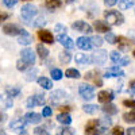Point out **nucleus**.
<instances>
[{
    "label": "nucleus",
    "mask_w": 135,
    "mask_h": 135,
    "mask_svg": "<svg viewBox=\"0 0 135 135\" xmlns=\"http://www.w3.org/2000/svg\"><path fill=\"white\" fill-rule=\"evenodd\" d=\"M38 37L43 43H53L54 42V37L49 30H39L38 31Z\"/></svg>",
    "instance_id": "14"
},
{
    "label": "nucleus",
    "mask_w": 135,
    "mask_h": 135,
    "mask_svg": "<svg viewBox=\"0 0 135 135\" xmlns=\"http://www.w3.org/2000/svg\"><path fill=\"white\" fill-rule=\"evenodd\" d=\"M14 105L12 97H9L7 93H2L0 95V109H8Z\"/></svg>",
    "instance_id": "12"
},
{
    "label": "nucleus",
    "mask_w": 135,
    "mask_h": 135,
    "mask_svg": "<svg viewBox=\"0 0 135 135\" xmlns=\"http://www.w3.org/2000/svg\"><path fill=\"white\" fill-rule=\"evenodd\" d=\"M27 108H32V107H35L37 104H35V100H34V96H31V97H28L27 99Z\"/></svg>",
    "instance_id": "49"
},
{
    "label": "nucleus",
    "mask_w": 135,
    "mask_h": 135,
    "mask_svg": "<svg viewBox=\"0 0 135 135\" xmlns=\"http://www.w3.org/2000/svg\"><path fill=\"white\" fill-rule=\"evenodd\" d=\"M91 39V43H92V46H96V47H100L101 45H103V38L96 35V37H92V38H89Z\"/></svg>",
    "instance_id": "34"
},
{
    "label": "nucleus",
    "mask_w": 135,
    "mask_h": 135,
    "mask_svg": "<svg viewBox=\"0 0 135 135\" xmlns=\"http://www.w3.org/2000/svg\"><path fill=\"white\" fill-rule=\"evenodd\" d=\"M72 28L76 30V31L84 32V34H91L92 32V27L89 26L86 22H84V20H76L74 23L72 25Z\"/></svg>",
    "instance_id": "8"
},
{
    "label": "nucleus",
    "mask_w": 135,
    "mask_h": 135,
    "mask_svg": "<svg viewBox=\"0 0 135 135\" xmlns=\"http://www.w3.org/2000/svg\"><path fill=\"white\" fill-rule=\"evenodd\" d=\"M116 43L119 45L120 50H128L130 47V39H127L126 37H116Z\"/></svg>",
    "instance_id": "22"
},
{
    "label": "nucleus",
    "mask_w": 135,
    "mask_h": 135,
    "mask_svg": "<svg viewBox=\"0 0 135 135\" xmlns=\"http://www.w3.org/2000/svg\"><path fill=\"white\" fill-rule=\"evenodd\" d=\"M6 93L9 96V97H16L19 93H20V89L19 88H7V91H6Z\"/></svg>",
    "instance_id": "33"
},
{
    "label": "nucleus",
    "mask_w": 135,
    "mask_h": 135,
    "mask_svg": "<svg viewBox=\"0 0 135 135\" xmlns=\"http://www.w3.org/2000/svg\"><path fill=\"white\" fill-rule=\"evenodd\" d=\"M3 3H4V6H6V7L12 8V7H15V6H16L18 0H3Z\"/></svg>",
    "instance_id": "45"
},
{
    "label": "nucleus",
    "mask_w": 135,
    "mask_h": 135,
    "mask_svg": "<svg viewBox=\"0 0 135 135\" xmlns=\"http://www.w3.org/2000/svg\"><path fill=\"white\" fill-rule=\"evenodd\" d=\"M0 135H6V132L4 131H0Z\"/></svg>",
    "instance_id": "56"
},
{
    "label": "nucleus",
    "mask_w": 135,
    "mask_h": 135,
    "mask_svg": "<svg viewBox=\"0 0 135 135\" xmlns=\"http://www.w3.org/2000/svg\"><path fill=\"white\" fill-rule=\"evenodd\" d=\"M74 0H65V3H68V4H70V3H73Z\"/></svg>",
    "instance_id": "55"
},
{
    "label": "nucleus",
    "mask_w": 135,
    "mask_h": 135,
    "mask_svg": "<svg viewBox=\"0 0 135 135\" xmlns=\"http://www.w3.org/2000/svg\"><path fill=\"white\" fill-rule=\"evenodd\" d=\"M20 135H27V134H26V132H22V134H20Z\"/></svg>",
    "instance_id": "57"
},
{
    "label": "nucleus",
    "mask_w": 135,
    "mask_h": 135,
    "mask_svg": "<svg viewBox=\"0 0 135 135\" xmlns=\"http://www.w3.org/2000/svg\"><path fill=\"white\" fill-rule=\"evenodd\" d=\"M72 60V54L69 51H61L60 53V61L62 64H69Z\"/></svg>",
    "instance_id": "29"
},
{
    "label": "nucleus",
    "mask_w": 135,
    "mask_h": 135,
    "mask_svg": "<svg viewBox=\"0 0 135 135\" xmlns=\"http://www.w3.org/2000/svg\"><path fill=\"white\" fill-rule=\"evenodd\" d=\"M112 135H124V130L120 126H115L114 130H112Z\"/></svg>",
    "instance_id": "44"
},
{
    "label": "nucleus",
    "mask_w": 135,
    "mask_h": 135,
    "mask_svg": "<svg viewBox=\"0 0 135 135\" xmlns=\"http://www.w3.org/2000/svg\"><path fill=\"white\" fill-rule=\"evenodd\" d=\"M16 68H18V70H22V72H23V70H26L27 68H28V65H27L23 60H19V61L16 62Z\"/></svg>",
    "instance_id": "40"
},
{
    "label": "nucleus",
    "mask_w": 135,
    "mask_h": 135,
    "mask_svg": "<svg viewBox=\"0 0 135 135\" xmlns=\"http://www.w3.org/2000/svg\"><path fill=\"white\" fill-rule=\"evenodd\" d=\"M114 92H111V91H100L99 92V95H97V100L100 101V103H104V104H107V103H109V101L114 99Z\"/></svg>",
    "instance_id": "15"
},
{
    "label": "nucleus",
    "mask_w": 135,
    "mask_h": 135,
    "mask_svg": "<svg viewBox=\"0 0 135 135\" xmlns=\"http://www.w3.org/2000/svg\"><path fill=\"white\" fill-rule=\"evenodd\" d=\"M51 114H53V111H51V108H50V107H43L42 116H45V118H49V116H51Z\"/></svg>",
    "instance_id": "46"
},
{
    "label": "nucleus",
    "mask_w": 135,
    "mask_h": 135,
    "mask_svg": "<svg viewBox=\"0 0 135 135\" xmlns=\"http://www.w3.org/2000/svg\"><path fill=\"white\" fill-rule=\"evenodd\" d=\"M34 100H35V104H37V105H43L45 101H46V99H45V95H42V93H37L35 96H34Z\"/></svg>",
    "instance_id": "35"
},
{
    "label": "nucleus",
    "mask_w": 135,
    "mask_h": 135,
    "mask_svg": "<svg viewBox=\"0 0 135 135\" xmlns=\"http://www.w3.org/2000/svg\"><path fill=\"white\" fill-rule=\"evenodd\" d=\"M105 132V128L100 127L99 120H91L85 127V135H100Z\"/></svg>",
    "instance_id": "3"
},
{
    "label": "nucleus",
    "mask_w": 135,
    "mask_h": 135,
    "mask_svg": "<svg viewBox=\"0 0 135 135\" xmlns=\"http://www.w3.org/2000/svg\"><path fill=\"white\" fill-rule=\"evenodd\" d=\"M34 135H50L47 132V130H45L43 127H37L34 130Z\"/></svg>",
    "instance_id": "43"
},
{
    "label": "nucleus",
    "mask_w": 135,
    "mask_h": 135,
    "mask_svg": "<svg viewBox=\"0 0 135 135\" xmlns=\"http://www.w3.org/2000/svg\"><path fill=\"white\" fill-rule=\"evenodd\" d=\"M58 135H74V131L69 127H61L58 130Z\"/></svg>",
    "instance_id": "36"
},
{
    "label": "nucleus",
    "mask_w": 135,
    "mask_h": 135,
    "mask_svg": "<svg viewBox=\"0 0 135 135\" xmlns=\"http://www.w3.org/2000/svg\"><path fill=\"white\" fill-rule=\"evenodd\" d=\"M105 41L111 45H115L116 43V35L114 32H107V35H105Z\"/></svg>",
    "instance_id": "38"
},
{
    "label": "nucleus",
    "mask_w": 135,
    "mask_h": 135,
    "mask_svg": "<svg viewBox=\"0 0 135 135\" xmlns=\"http://www.w3.org/2000/svg\"><path fill=\"white\" fill-rule=\"evenodd\" d=\"M66 100H68V93L65 91H62V89H55L50 95V101L54 105H61Z\"/></svg>",
    "instance_id": "4"
},
{
    "label": "nucleus",
    "mask_w": 135,
    "mask_h": 135,
    "mask_svg": "<svg viewBox=\"0 0 135 135\" xmlns=\"http://www.w3.org/2000/svg\"><path fill=\"white\" fill-rule=\"evenodd\" d=\"M4 119H6V115L0 112V122H4Z\"/></svg>",
    "instance_id": "54"
},
{
    "label": "nucleus",
    "mask_w": 135,
    "mask_h": 135,
    "mask_svg": "<svg viewBox=\"0 0 135 135\" xmlns=\"http://www.w3.org/2000/svg\"><path fill=\"white\" fill-rule=\"evenodd\" d=\"M8 18H9V14L3 12V11H0V23H2V22H4L6 19H8Z\"/></svg>",
    "instance_id": "50"
},
{
    "label": "nucleus",
    "mask_w": 135,
    "mask_h": 135,
    "mask_svg": "<svg viewBox=\"0 0 135 135\" xmlns=\"http://www.w3.org/2000/svg\"><path fill=\"white\" fill-rule=\"evenodd\" d=\"M123 120H124L126 123H134L135 122V114H134V111L126 112V114L123 115Z\"/></svg>",
    "instance_id": "32"
},
{
    "label": "nucleus",
    "mask_w": 135,
    "mask_h": 135,
    "mask_svg": "<svg viewBox=\"0 0 135 135\" xmlns=\"http://www.w3.org/2000/svg\"><path fill=\"white\" fill-rule=\"evenodd\" d=\"M77 46L80 47L81 50H89L92 49V43H91V39L86 38V37H80L77 39Z\"/></svg>",
    "instance_id": "17"
},
{
    "label": "nucleus",
    "mask_w": 135,
    "mask_h": 135,
    "mask_svg": "<svg viewBox=\"0 0 135 135\" xmlns=\"http://www.w3.org/2000/svg\"><path fill=\"white\" fill-rule=\"evenodd\" d=\"M95 28L97 30V32H111V26L107 22H103V20H96Z\"/></svg>",
    "instance_id": "18"
},
{
    "label": "nucleus",
    "mask_w": 135,
    "mask_h": 135,
    "mask_svg": "<svg viewBox=\"0 0 135 135\" xmlns=\"http://www.w3.org/2000/svg\"><path fill=\"white\" fill-rule=\"evenodd\" d=\"M107 58H108V53L105 50H103V49H100V50H96L92 54L91 61L93 64H96V65H104L105 61H107Z\"/></svg>",
    "instance_id": "6"
},
{
    "label": "nucleus",
    "mask_w": 135,
    "mask_h": 135,
    "mask_svg": "<svg viewBox=\"0 0 135 135\" xmlns=\"http://www.w3.org/2000/svg\"><path fill=\"white\" fill-rule=\"evenodd\" d=\"M45 4H46V7L50 11H54V9H57V8H60L62 6V2L61 0H46Z\"/></svg>",
    "instance_id": "24"
},
{
    "label": "nucleus",
    "mask_w": 135,
    "mask_h": 135,
    "mask_svg": "<svg viewBox=\"0 0 135 135\" xmlns=\"http://www.w3.org/2000/svg\"><path fill=\"white\" fill-rule=\"evenodd\" d=\"M9 128L12 131H15V132H19V134L25 132V128H26L25 119H15V120H12L9 123Z\"/></svg>",
    "instance_id": "9"
},
{
    "label": "nucleus",
    "mask_w": 135,
    "mask_h": 135,
    "mask_svg": "<svg viewBox=\"0 0 135 135\" xmlns=\"http://www.w3.org/2000/svg\"><path fill=\"white\" fill-rule=\"evenodd\" d=\"M123 104H124L126 107L134 108V100H124V101H123Z\"/></svg>",
    "instance_id": "52"
},
{
    "label": "nucleus",
    "mask_w": 135,
    "mask_h": 135,
    "mask_svg": "<svg viewBox=\"0 0 135 135\" xmlns=\"http://www.w3.org/2000/svg\"><path fill=\"white\" fill-rule=\"evenodd\" d=\"M37 51H38V55L43 60V58H47V55H49V50L47 47H45L42 43H39L38 46H37Z\"/></svg>",
    "instance_id": "28"
},
{
    "label": "nucleus",
    "mask_w": 135,
    "mask_h": 135,
    "mask_svg": "<svg viewBox=\"0 0 135 135\" xmlns=\"http://www.w3.org/2000/svg\"><path fill=\"white\" fill-rule=\"evenodd\" d=\"M103 111L108 115H116L118 114V108L115 104H111V103H107L104 107H103Z\"/></svg>",
    "instance_id": "26"
},
{
    "label": "nucleus",
    "mask_w": 135,
    "mask_h": 135,
    "mask_svg": "<svg viewBox=\"0 0 135 135\" xmlns=\"http://www.w3.org/2000/svg\"><path fill=\"white\" fill-rule=\"evenodd\" d=\"M50 74H51V78H54V80H61L62 76H64L62 72H61L60 69H51Z\"/></svg>",
    "instance_id": "37"
},
{
    "label": "nucleus",
    "mask_w": 135,
    "mask_h": 135,
    "mask_svg": "<svg viewBox=\"0 0 135 135\" xmlns=\"http://www.w3.org/2000/svg\"><path fill=\"white\" fill-rule=\"evenodd\" d=\"M57 39H58V42L62 45V46L66 47V49H73V47H74L73 39H72L70 37H68L66 34H60V35L57 37Z\"/></svg>",
    "instance_id": "13"
},
{
    "label": "nucleus",
    "mask_w": 135,
    "mask_h": 135,
    "mask_svg": "<svg viewBox=\"0 0 135 135\" xmlns=\"http://www.w3.org/2000/svg\"><path fill=\"white\" fill-rule=\"evenodd\" d=\"M119 64H120V65H123V66H127V65H130V64H131V58H130V57L120 58V60H119Z\"/></svg>",
    "instance_id": "48"
},
{
    "label": "nucleus",
    "mask_w": 135,
    "mask_h": 135,
    "mask_svg": "<svg viewBox=\"0 0 135 135\" xmlns=\"http://www.w3.org/2000/svg\"><path fill=\"white\" fill-rule=\"evenodd\" d=\"M38 73V69H34V70H30L27 74H26V80L27 81H32L35 80V74Z\"/></svg>",
    "instance_id": "41"
},
{
    "label": "nucleus",
    "mask_w": 135,
    "mask_h": 135,
    "mask_svg": "<svg viewBox=\"0 0 135 135\" xmlns=\"http://www.w3.org/2000/svg\"><path fill=\"white\" fill-rule=\"evenodd\" d=\"M38 84L43 89H51V86H53L51 80H49V78H46V77H39L38 78Z\"/></svg>",
    "instance_id": "25"
},
{
    "label": "nucleus",
    "mask_w": 135,
    "mask_h": 135,
    "mask_svg": "<svg viewBox=\"0 0 135 135\" xmlns=\"http://www.w3.org/2000/svg\"><path fill=\"white\" fill-rule=\"evenodd\" d=\"M127 135H135V128L134 127H130L127 130Z\"/></svg>",
    "instance_id": "53"
},
{
    "label": "nucleus",
    "mask_w": 135,
    "mask_h": 135,
    "mask_svg": "<svg viewBox=\"0 0 135 135\" xmlns=\"http://www.w3.org/2000/svg\"><path fill=\"white\" fill-rule=\"evenodd\" d=\"M104 76L105 77H123L124 76V72H123L119 66H111L105 70Z\"/></svg>",
    "instance_id": "16"
},
{
    "label": "nucleus",
    "mask_w": 135,
    "mask_h": 135,
    "mask_svg": "<svg viewBox=\"0 0 135 135\" xmlns=\"http://www.w3.org/2000/svg\"><path fill=\"white\" fill-rule=\"evenodd\" d=\"M78 92H80V96L85 100H92L95 97V91L91 85L88 84H80L78 85Z\"/></svg>",
    "instance_id": "5"
},
{
    "label": "nucleus",
    "mask_w": 135,
    "mask_h": 135,
    "mask_svg": "<svg viewBox=\"0 0 135 135\" xmlns=\"http://www.w3.org/2000/svg\"><path fill=\"white\" fill-rule=\"evenodd\" d=\"M104 16L107 19V23L111 25H115V26H120L124 23V16L123 14H120L119 11H105Z\"/></svg>",
    "instance_id": "1"
},
{
    "label": "nucleus",
    "mask_w": 135,
    "mask_h": 135,
    "mask_svg": "<svg viewBox=\"0 0 135 135\" xmlns=\"http://www.w3.org/2000/svg\"><path fill=\"white\" fill-rule=\"evenodd\" d=\"M23 119L26 123H30V124H38L42 122V115L37 114V112H27Z\"/></svg>",
    "instance_id": "11"
},
{
    "label": "nucleus",
    "mask_w": 135,
    "mask_h": 135,
    "mask_svg": "<svg viewBox=\"0 0 135 135\" xmlns=\"http://www.w3.org/2000/svg\"><path fill=\"white\" fill-rule=\"evenodd\" d=\"M119 2V7L122 9H128L134 6V0H118Z\"/></svg>",
    "instance_id": "30"
},
{
    "label": "nucleus",
    "mask_w": 135,
    "mask_h": 135,
    "mask_svg": "<svg viewBox=\"0 0 135 135\" xmlns=\"http://www.w3.org/2000/svg\"><path fill=\"white\" fill-rule=\"evenodd\" d=\"M22 60H23L28 66L30 65H34V62H35V53H34L31 49H25L22 50Z\"/></svg>",
    "instance_id": "10"
},
{
    "label": "nucleus",
    "mask_w": 135,
    "mask_h": 135,
    "mask_svg": "<svg viewBox=\"0 0 135 135\" xmlns=\"http://www.w3.org/2000/svg\"><path fill=\"white\" fill-rule=\"evenodd\" d=\"M65 76L69 77V78H78V77H81L80 72H78L77 69H68L65 72Z\"/></svg>",
    "instance_id": "31"
},
{
    "label": "nucleus",
    "mask_w": 135,
    "mask_h": 135,
    "mask_svg": "<svg viewBox=\"0 0 135 135\" xmlns=\"http://www.w3.org/2000/svg\"><path fill=\"white\" fill-rule=\"evenodd\" d=\"M109 57H111V60L114 61V62H119V60H120V54H119V51L114 50V51H111V53H109Z\"/></svg>",
    "instance_id": "42"
},
{
    "label": "nucleus",
    "mask_w": 135,
    "mask_h": 135,
    "mask_svg": "<svg viewBox=\"0 0 135 135\" xmlns=\"http://www.w3.org/2000/svg\"><path fill=\"white\" fill-rule=\"evenodd\" d=\"M97 105L96 104H85V105H83V109H84V112L85 114H88V115H93V114H96L97 112Z\"/></svg>",
    "instance_id": "27"
},
{
    "label": "nucleus",
    "mask_w": 135,
    "mask_h": 135,
    "mask_svg": "<svg viewBox=\"0 0 135 135\" xmlns=\"http://www.w3.org/2000/svg\"><path fill=\"white\" fill-rule=\"evenodd\" d=\"M26 30L25 28H22L20 26H18V25H6L4 27H3V32L4 34H7V35H20V34H23Z\"/></svg>",
    "instance_id": "7"
},
{
    "label": "nucleus",
    "mask_w": 135,
    "mask_h": 135,
    "mask_svg": "<svg viewBox=\"0 0 135 135\" xmlns=\"http://www.w3.org/2000/svg\"><path fill=\"white\" fill-rule=\"evenodd\" d=\"M45 25H46V20H45V18H43V16H39V18H38V19L32 23V26H34V27H41V26H45Z\"/></svg>",
    "instance_id": "39"
},
{
    "label": "nucleus",
    "mask_w": 135,
    "mask_h": 135,
    "mask_svg": "<svg viewBox=\"0 0 135 135\" xmlns=\"http://www.w3.org/2000/svg\"><path fill=\"white\" fill-rule=\"evenodd\" d=\"M18 43L27 46V45L32 43V37L30 35V34H28L27 31H25L23 34H20V35H19V38H18Z\"/></svg>",
    "instance_id": "20"
},
{
    "label": "nucleus",
    "mask_w": 135,
    "mask_h": 135,
    "mask_svg": "<svg viewBox=\"0 0 135 135\" xmlns=\"http://www.w3.org/2000/svg\"><path fill=\"white\" fill-rule=\"evenodd\" d=\"M54 30H55V32H66V27L64 26V25H55V27H54Z\"/></svg>",
    "instance_id": "47"
},
{
    "label": "nucleus",
    "mask_w": 135,
    "mask_h": 135,
    "mask_svg": "<svg viewBox=\"0 0 135 135\" xmlns=\"http://www.w3.org/2000/svg\"><path fill=\"white\" fill-rule=\"evenodd\" d=\"M97 76V73L96 72H93V70H91V72H88L86 74H85V80H92L96 85H99V86H101V84H103V81L100 80L99 77H96Z\"/></svg>",
    "instance_id": "23"
},
{
    "label": "nucleus",
    "mask_w": 135,
    "mask_h": 135,
    "mask_svg": "<svg viewBox=\"0 0 135 135\" xmlns=\"http://www.w3.org/2000/svg\"><path fill=\"white\" fill-rule=\"evenodd\" d=\"M37 7L34 4H25L23 7H22L20 9V16L22 19H23L25 22H30L34 16L37 15Z\"/></svg>",
    "instance_id": "2"
},
{
    "label": "nucleus",
    "mask_w": 135,
    "mask_h": 135,
    "mask_svg": "<svg viewBox=\"0 0 135 135\" xmlns=\"http://www.w3.org/2000/svg\"><path fill=\"white\" fill-rule=\"evenodd\" d=\"M57 120L64 126H69L72 123V118H70V115L68 114V112H62V114L57 115Z\"/></svg>",
    "instance_id": "21"
},
{
    "label": "nucleus",
    "mask_w": 135,
    "mask_h": 135,
    "mask_svg": "<svg viewBox=\"0 0 135 135\" xmlns=\"http://www.w3.org/2000/svg\"><path fill=\"white\" fill-rule=\"evenodd\" d=\"M118 3V0H104V4L107 7H112V6H115Z\"/></svg>",
    "instance_id": "51"
},
{
    "label": "nucleus",
    "mask_w": 135,
    "mask_h": 135,
    "mask_svg": "<svg viewBox=\"0 0 135 135\" xmlns=\"http://www.w3.org/2000/svg\"><path fill=\"white\" fill-rule=\"evenodd\" d=\"M76 62L78 65H88L91 62V57L84 53H76Z\"/></svg>",
    "instance_id": "19"
}]
</instances>
